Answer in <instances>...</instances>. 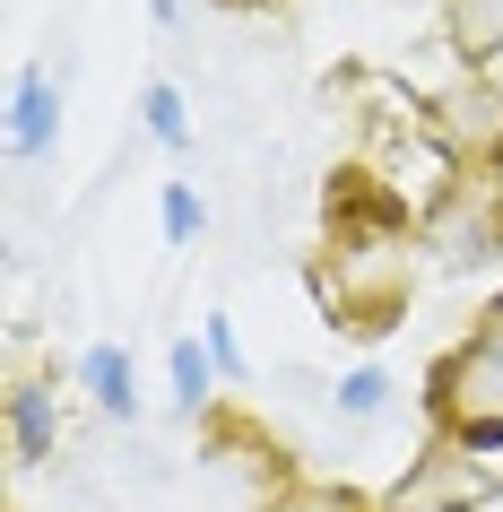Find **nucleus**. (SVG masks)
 I'll return each mask as SVG.
<instances>
[{
    "instance_id": "nucleus-1",
    "label": "nucleus",
    "mask_w": 503,
    "mask_h": 512,
    "mask_svg": "<svg viewBox=\"0 0 503 512\" xmlns=\"http://www.w3.org/2000/svg\"><path fill=\"white\" fill-rule=\"evenodd\" d=\"M408 278H417V252L399 226H339L330 261H321V304L347 330H382L408 304Z\"/></svg>"
},
{
    "instance_id": "nucleus-2",
    "label": "nucleus",
    "mask_w": 503,
    "mask_h": 512,
    "mask_svg": "<svg viewBox=\"0 0 503 512\" xmlns=\"http://www.w3.org/2000/svg\"><path fill=\"white\" fill-rule=\"evenodd\" d=\"M434 408H443V426L460 443H503V356L486 339L451 356L443 374H434Z\"/></svg>"
},
{
    "instance_id": "nucleus-3",
    "label": "nucleus",
    "mask_w": 503,
    "mask_h": 512,
    "mask_svg": "<svg viewBox=\"0 0 503 512\" xmlns=\"http://www.w3.org/2000/svg\"><path fill=\"white\" fill-rule=\"evenodd\" d=\"M434 252L443 261H503V183H460L434 209Z\"/></svg>"
},
{
    "instance_id": "nucleus-4",
    "label": "nucleus",
    "mask_w": 503,
    "mask_h": 512,
    "mask_svg": "<svg viewBox=\"0 0 503 512\" xmlns=\"http://www.w3.org/2000/svg\"><path fill=\"white\" fill-rule=\"evenodd\" d=\"M434 139H443L451 157H495L503 148V96L495 87H451L443 105H434Z\"/></svg>"
},
{
    "instance_id": "nucleus-5",
    "label": "nucleus",
    "mask_w": 503,
    "mask_h": 512,
    "mask_svg": "<svg viewBox=\"0 0 503 512\" xmlns=\"http://www.w3.org/2000/svg\"><path fill=\"white\" fill-rule=\"evenodd\" d=\"M44 139H53V79H44V70H18V96H9V148L35 157Z\"/></svg>"
},
{
    "instance_id": "nucleus-6",
    "label": "nucleus",
    "mask_w": 503,
    "mask_h": 512,
    "mask_svg": "<svg viewBox=\"0 0 503 512\" xmlns=\"http://www.w3.org/2000/svg\"><path fill=\"white\" fill-rule=\"evenodd\" d=\"M443 18H451V44H460L469 61L503 53V0H443Z\"/></svg>"
},
{
    "instance_id": "nucleus-7",
    "label": "nucleus",
    "mask_w": 503,
    "mask_h": 512,
    "mask_svg": "<svg viewBox=\"0 0 503 512\" xmlns=\"http://www.w3.org/2000/svg\"><path fill=\"white\" fill-rule=\"evenodd\" d=\"M87 391H96L105 417H139V382H131V356H122V348H96V356H87Z\"/></svg>"
},
{
    "instance_id": "nucleus-8",
    "label": "nucleus",
    "mask_w": 503,
    "mask_h": 512,
    "mask_svg": "<svg viewBox=\"0 0 503 512\" xmlns=\"http://www.w3.org/2000/svg\"><path fill=\"white\" fill-rule=\"evenodd\" d=\"M9 434H18V460H44V452H53V400H44L35 382L9 391Z\"/></svg>"
},
{
    "instance_id": "nucleus-9",
    "label": "nucleus",
    "mask_w": 503,
    "mask_h": 512,
    "mask_svg": "<svg viewBox=\"0 0 503 512\" xmlns=\"http://www.w3.org/2000/svg\"><path fill=\"white\" fill-rule=\"evenodd\" d=\"M139 113H148V139H157V148H183V139H191L183 96H174V87H148V96H139Z\"/></svg>"
},
{
    "instance_id": "nucleus-10",
    "label": "nucleus",
    "mask_w": 503,
    "mask_h": 512,
    "mask_svg": "<svg viewBox=\"0 0 503 512\" xmlns=\"http://www.w3.org/2000/svg\"><path fill=\"white\" fill-rule=\"evenodd\" d=\"M174 400H183V408H200V400H209V356L191 348V339L174 348Z\"/></svg>"
},
{
    "instance_id": "nucleus-11",
    "label": "nucleus",
    "mask_w": 503,
    "mask_h": 512,
    "mask_svg": "<svg viewBox=\"0 0 503 512\" xmlns=\"http://www.w3.org/2000/svg\"><path fill=\"white\" fill-rule=\"evenodd\" d=\"M269 512H365V504H356V495H339V486H287Z\"/></svg>"
},
{
    "instance_id": "nucleus-12",
    "label": "nucleus",
    "mask_w": 503,
    "mask_h": 512,
    "mask_svg": "<svg viewBox=\"0 0 503 512\" xmlns=\"http://www.w3.org/2000/svg\"><path fill=\"white\" fill-rule=\"evenodd\" d=\"M382 391H391V382L373 374V365H356V374L339 382V408H347V417H373V408H382Z\"/></svg>"
},
{
    "instance_id": "nucleus-13",
    "label": "nucleus",
    "mask_w": 503,
    "mask_h": 512,
    "mask_svg": "<svg viewBox=\"0 0 503 512\" xmlns=\"http://www.w3.org/2000/svg\"><path fill=\"white\" fill-rule=\"evenodd\" d=\"M165 235H174V243H191V235H200V200H191L183 183L165 191Z\"/></svg>"
},
{
    "instance_id": "nucleus-14",
    "label": "nucleus",
    "mask_w": 503,
    "mask_h": 512,
    "mask_svg": "<svg viewBox=\"0 0 503 512\" xmlns=\"http://www.w3.org/2000/svg\"><path fill=\"white\" fill-rule=\"evenodd\" d=\"M209 356H217V365H243V348H235V330L217 322V313H209Z\"/></svg>"
},
{
    "instance_id": "nucleus-15",
    "label": "nucleus",
    "mask_w": 503,
    "mask_h": 512,
    "mask_svg": "<svg viewBox=\"0 0 503 512\" xmlns=\"http://www.w3.org/2000/svg\"><path fill=\"white\" fill-rule=\"evenodd\" d=\"M477 339H486V348H495V356H503V296H495V304H486V322H477Z\"/></svg>"
}]
</instances>
